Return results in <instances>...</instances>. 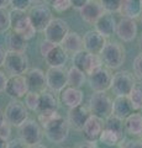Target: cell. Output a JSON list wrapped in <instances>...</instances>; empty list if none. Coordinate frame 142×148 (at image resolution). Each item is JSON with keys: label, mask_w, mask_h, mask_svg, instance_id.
Listing matches in <instances>:
<instances>
[{"label": "cell", "mask_w": 142, "mask_h": 148, "mask_svg": "<svg viewBox=\"0 0 142 148\" xmlns=\"http://www.w3.org/2000/svg\"><path fill=\"white\" fill-rule=\"evenodd\" d=\"M10 29V18L6 9H0V34H4Z\"/></svg>", "instance_id": "8d00e7d4"}, {"label": "cell", "mask_w": 142, "mask_h": 148, "mask_svg": "<svg viewBox=\"0 0 142 148\" xmlns=\"http://www.w3.org/2000/svg\"><path fill=\"white\" fill-rule=\"evenodd\" d=\"M46 1H47V3H51V1H52V0H46Z\"/></svg>", "instance_id": "9f6ffc18"}, {"label": "cell", "mask_w": 142, "mask_h": 148, "mask_svg": "<svg viewBox=\"0 0 142 148\" xmlns=\"http://www.w3.org/2000/svg\"><path fill=\"white\" fill-rule=\"evenodd\" d=\"M137 32H139V26H137L136 18L122 16L119 22H116L115 34L123 42L134 41L137 36Z\"/></svg>", "instance_id": "4fadbf2b"}, {"label": "cell", "mask_w": 142, "mask_h": 148, "mask_svg": "<svg viewBox=\"0 0 142 148\" xmlns=\"http://www.w3.org/2000/svg\"><path fill=\"white\" fill-rule=\"evenodd\" d=\"M90 111L89 109H86L83 105H78L74 106V108H71L69 111H68V125L69 127L74 128L75 131H82L84 123L86 122V120L90 116Z\"/></svg>", "instance_id": "2e32d148"}, {"label": "cell", "mask_w": 142, "mask_h": 148, "mask_svg": "<svg viewBox=\"0 0 142 148\" xmlns=\"http://www.w3.org/2000/svg\"><path fill=\"white\" fill-rule=\"evenodd\" d=\"M45 38L52 42L54 45H59L66 37V35L69 32V26L63 18L59 17H52V20L48 22L43 30Z\"/></svg>", "instance_id": "30bf717a"}, {"label": "cell", "mask_w": 142, "mask_h": 148, "mask_svg": "<svg viewBox=\"0 0 142 148\" xmlns=\"http://www.w3.org/2000/svg\"><path fill=\"white\" fill-rule=\"evenodd\" d=\"M31 4H40V3H42L43 0H30Z\"/></svg>", "instance_id": "db71d44e"}, {"label": "cell", "mask_w": 142, "mask_h": 148, "mask_svg": "<svg viewBox=\"0 0 142 148\" xmlns=\"http://www.w3.org/2000/svg\"><path fill=\"white\" fill-rule=\"evenodd\" d=\"M85 79H86L85 74L75 67H72L69 71L67 72V85L68 86L78 88V89H79V88L84 84Z\"/></svg>", "instance_id": "f1b7e54d"}, {"label": "cell", "mask_w": 142, "mask_h": 148, "mask_svg": "<svg viewBox=\"0 0 142 148\" xmlns=\"http://www.w3.org/2000/svg\"><path fill=\"white\" fill-rule=\"evenodd\" d=\"M45 135L51 142L53 143H62L67 140L69 135V125L67 120L63 119L61 115L54 120H52L49 123H47L43 127Z\"/></svg>", "instance_id": "8992f818"}, {"label": "cell", "mask_w": 142, "mask_h": 148, "mask_svg": "<svg viewBox=\"0 0 142 148\" xmlns=\"http://www.w3.org/2000/svg\"><path fill=\"white\" fill-rule=\"evenodd\" d=\"M4 116L8 123H10L14 127H19L26 119H29V110L20 100L12 99L4 111Z\"/></svg>", "instance_id": "52a82bcc"}, {"label": "cell", "mask_w": 142, "mask_h": 148, "mask_svg": "<svg viewBox=\"0 0 142 148\" xmlns=\"http://www.w3.org/2000/svg\"><path fill=\"white\" fill-rule=\"evenodd\" d=\"M54 46V43H52V42H49V41H47V40H45L42 43H41V46H40V53H41V56L45 58L46 57V54H47L49 51H51V48Z\"/></svg>", "instance_id": "60d3db41"}, {"label": "cell", "mask_w": 142, "mask_h": 148, "mask_svg": "<svg viewBox=\"0 0 142 148\" xmlns=\"http://www.w3.org/2000/svg\"><path fill=\"white\" fill-rule=\"evenodd\" d=\"M99 141L102 142L104 146H116V145H121L122 143L123 136L111 131V130L103 128V131L99 136Z\"/></svg>", "instance_id": "f546056e"}, {"label": "cell", "mask_w": 142, "mask_h": 148, "mask_svg": "<svg viewBox=\"0 0 142 148\" xmlns=\"http://www.w3.org/2000/svg\"><path fill=\"white\" fill-rule=\"evenodd\" d=\"M123 148H142V140L141 141H129Z\"/></svg>", "instance_id": "f6af8a7d"}, {"label": "cell", "mask_w": 142, "mask_h": 148, "mask_svg": "<svg viewBox=\"0 0 142 148\" xmlns=\"http://www.w3.org/2000/svg\"><path fill=\"white\" fill-rule=\"evenodd\" d=\"M129 99L132 108H134V111L140 110L142 108V82L135 83L131 92L129 94Z\"/></svg>", "instance_id": "d6a6232c"}, {"label": "cell", "mask_w": 142, "mask_h": 148, "mask_svg": "<svg viewBox=\"0 0 142 148\" xmlns=\"http://www.w3.org/2000/svg\"><path fill=\"white\" fill-rule=\"evenodd\" d=\"M119 12L122 16L137 18L142 14V3L141 0H121V5Z\"/></svg>", "instance_id": "4316f807"}, {"label": "cell", "mask_w": 142, "mask_h": 148, "mask_svg": "<svg viewBox=\"0 0 142 148\" xmlns=\"http://www.w3.org/2000/svg\"><path fill=\"white\" fill-rule=\"evenodd\" d=\"M9 18H10V27L12 31L21 35L26 41H30L36 36L37 31L31 25L29 15L25 11L12 9L11 11H9Z\"/></svg>", "instance_id": "7a4b0ae2"}, {"label": "cell", "mask_w": 142, "mask_h": 148, "mask_svg": "<svg viewBox=\"0 0 142 148\" xmlns=\"http://www.w3.org/2000/svg\"><path fill=\"white\" fill-rule=\"evenodd\" d=\"M73 67L78 68L84 74H90L91 72L103 67V62L99 54L90 53L84 48L73 54Z\"/></svg>", "instance_id": "277c9868"}, {"label": "cell", "mask_w": 142, "mask_h": 148, "mask_svg": "<svg viewBox=\"0 0 142 148\" xmlns=\"http://www.w3.org/2000/svg\"><path fill=\"white\" fill-rule=\"evenodd\" d=\"M140 137H141V138H142V133H141V136H140Z\"/></svg>", "instance_id": "680465c9"}, {"label": "cell", "mask_w": 142, "mask_h": 148, "mask_svg": "<svg viewBox=\"0 0 142 148\" xmlns=\"http://www.w3.org/2000/svg\"><path fill=\"white\" fill-rule=\"evenodd\" d=\"M58 109V103L54 95L48 91H42L40 94V103L37 108L38 115H45V114H52Z\"/></svg>", "instance_id": "484cf974"}, {"label": "cell", "mask_w": 142, "mask_h": 148, "mask_svg": "<svg viewBox=\"0 0 142 148\" xmlns=\"http://www.w3.org/2000/svg\"><path fill=\"white\" fill-rule=\"evenodd\" d=\"M20 140H22L27 146L36 145L42 141V128L40 123L32 119H26L19 126Z\"/></svg>", "instance_id": "9c48e42d"}, {"label": "cell", "mask_w": 142, "mask_h": 148, "mask_svg": "<svg viewBox=\"0 0 142 148\" xmlns=\"http://www.w3.org/2000/svg\"><path fill=\"white\" fill-rule=\"evenodd\" d=\"M25 98V106L27 110L31 111H36L38 108V103H40V92H35V91H29L27 94L24 96Z\"/></svg>", "instance_id": "836d02e7"}, {"label": "cell", "mask_w": 142, "mask_h": 148, "mask_svg": "<svg viewBox=\"0 0 142 148\" xmlns=\"http://www.w3.org/2000/svg\"><path fill=\"white\" fill-rule=\"evenodd\" d=\"M104 120L99 119L94 115H90L86 120V122L84 123L83 128H82V132L85 137V140L88 142H97L99 140V136L102 133L103 128H104Z\"/></svg>", "instance_id": "ac0fdd59"}, {"label": "cell", "mask_w": 142, "mask_h": 148, "mask_svg": "<svg viewBox=\"0 0 142 148\" xmlns=\"http://www.w3.org/2000/svg\"><path fill=\"white\" fill-rule=\"evenodd\" d=\"M25 79L29 86V91L42 92L46 90V75L38 68H31L25 72Z\"/></svg>", "instance_id": "e0dca14e"}, {"label": "cell", "mask_w": 142, "mask_h": 148, "mask_svg": "<svg viewBox=\"0 0 142 148\" xmlns=\"http://www.w3.org/2000/svg\"><path fill=\"white\" fill-rule=\"evenodd\" d=\"M105 43H106L105 37L100 35L97 30L88 31L83 37V48L94 54H99Z\"/></svg>", "instance_id": "d6986e66"}, {"label": "cell", "mask_w": 142, "mask_h": 148, "mask_svg": "<svg viewBox=\"0 0 142 148\" xmlns=\"http://www.w3.org/2000/svg\"><path fill=\"white\" fill-rule=\"evenodd\" d=\"M88 83L93 91H106L111 86L113 74L108 68H99L88 74Z\"/></svg>", "instance_id": "8fae6325"}, {"label": "cell", "mask_w": 142, "mask_h": 148, "mask_svg": "<svg viewBox=\"0 0 142 148\" xmlns=\"http://www.w3.org/2000/svg\"><path fill=\"white\" fill-rule=\"evenodd\" d=\"M11 127L12 126L10 123H8L6 121L4 122L1 126H0V137L9 141V138H10V136H11Z\"/></svg>", "instance_id": "ab89813d"}, {"label": "cell", "mask_w": 142, "mask_h": 148, "mask_svg": "<svg viewBox=\"0 0 142 148\" xmlns=\"http://www.w3.org/2000/svg\"><path fill=\"white\" fill-rule=\"evenodd\" d=\"M123 128L130 136H141L142 133V117L140 112H132L123 120Z\"/></svg>", "instance_id": "83f0119b"}, {"label": "cell", "mask_w": 142, "mask_h": 148, "mask_svg": "<svg viewBox=\"0 0 142 148\" xmlns=\"http://www.w3.org/2000/svg\"><path fill=\"white\" fill-rule=\"evenodd\" d=\"M140 115H141V117H142V108L140 109Z\"/></svg>", "instance_id": "11a10c76"}, {"label": "cell", "mask_w": 142, "mask_h": 148, "mask_svg": "<svg viewBox=\"0 0 142 148\" xmlns=\"http://www.w3.org/2000/svg\"><path fill=\"white\" fill-rule=\"evenodd\" d=\"M135 77L127 71H120L113 75L110 89L116 96H129L135 85Z\"/></svg>", "instance_id": "ba28073f"}, {"label": "cell", "mask_w": 142, "mask_h": 148, "mask_svg": "<svg viewBox=\"0 0 142 148\" xmlns=\"http://www.w3.org/2000/svg\"><path fill=\"white\" fill-rule=\"evenodd\" d=\"M89 111L94 116L105 120L113 112V100L105 91H94L89 100Z\"/></svg>", "instance_id": "3957f363"}, {"label": "cell", "mask_w": 142, "mask_h": 148, "mask_svg": "<svg viewBox=\"0 0 142 148\" xmlns=\"http://www.w3.org/2000/svg\"><path fill=\"white\" fill-rule=\"evenodd\" d=\"M3 67L11 75H20L25 74L29 69V58L25 52H16V51H8L5 53V61Z\"/></svg>", "instance_id": "5b68a950"}, {"label": "cell", "mask_w": 142, "mask_h": 148, "mask_svg": "<svg viewBox=\"0 0 142 148\" xmlns=\"http://www.w3.org/2000/svg\"><path fill=\"white\" fill-rule=\"evenodd\" d=\"M29 148H47V147L43 146V145H41V142H40V143H36V145H31V146H29Z\"/></svg>", "instance_id": "816d5d0a"}, {"label": "cell", "mask_w": 142, "mask_h": 148, "mask_svg": "<svg viewBox=\"0 0 142 148\" xmlns=\"http://www.w3.org/2000/svg\"><path fill=\"white\" fill-rule=\"evenodd\" d=\"M104 128H108V130H111V131L119 133V135L123 136V120L115 116V115H110L105 119V122H104Z\"/></svg>", "instance_id": "1f68e13d"}, {"label": "cell", "mask_w": 142, "mask_h": 148, "mask_svg": "<svg viewBox=\"0 0 142 148\" xmlns=\"http://www.w3.org/2000/svg\"><path fill=\"white\" fill-rule=\"evenodd\" d=\"M45 75L46 85L52 91L59 92L67 86V72L63 67H49Z\"/></svg>", "instance_id": "5bb4252c"}, {"label": "cell", "mask_w": 142, "mask_h": 148, "mask_svg": "<svg viewBox=\"0 0 142 148\" xmlns=\"http://www.w3.org/2000/svg\"><path fill=\"white\" fill-rule=\"evenodd\" d=\"M49 4L57 12H66L72 8L71 0H52Z\"/></svg>", "instance_id": "d590c367"}, {"label": "cell", "mask_w": 142, "mask_h": 148, "mask_svg": "<svg viewBox=\"0 0 142 148\" xmlns=\"http://www.w3.org/2000/svg\"><path fill=\"white\" fill-rule=\"evenodd\" d=\"M79 11H80V17L86 24L90 25H94L98 18L105 12L102 5H100V3L97 1V0H89Z\"/></svg>", "instance_id": "ffe728a7"}, {"label": "cell", "mask_w": 142, "mask_h": 148, "mask_svg": "<svg viewBox=\"0 0 142 148\" xmlns=\"http://www.w3.org/2000/svg\"><path fill=\"white\" fill-rule=\"evenodd\" d=\"M104 148H123V146H121V145H116V146H105Z\"/></svg>", "instance_id": "f5cc1de1"}, {"label": "cell", "mask_w": 142, "mask_h": 148, "mask_svg": "<svg viewBox=\"0 0 142 148\" xmlns=\"http://www.w3.org/2000/svg\"><path fill=\"white\" fill-rule=\"evenodd\" d=\"M94 25H95V30H97L100 35H103L105 38L115 34L116 20H115V17L113 16V14H110V12H104Z\"/></svg>", "instance_id": "44dd1931"}, {"label": "cell", "mask_w": 142, "mask_h": 148, "mask_svg": "<svg viewBox=\"0 0 142 148\" xmlns=\"http://www.w3.org/2000/svg\"><path fill=\"white\" fill-rule=\"evenodd\" d=\"M6 83H8V77H6L5 72L0 71V92H4V91H5Z\"/></svg>", "instance_id": "7bdbcfd3"}, {"label": "cell", "mask_w": 142, "mask_h": 148, "mask_svg": "<svg viewBox=\"0 0 142 148\" xmlns=\"http://www.w3.org/2000/svg\"><path fill=\"white\" fill-rule=\"evenodd\" d=\"M29 18L31 25L37 32H43L48 22L52 20V12L47 5H36L30 10Z\"/></svg>", "instance_id": "7c38bea8"}, {"label": "cell", "mask_w": 142, "mask_h": 148, "mask_svg": "<svg viewBox=\"0 0 142 148\" xmlns=\"http://www.w3.org/2000/svg\"><path fill=\"white\" fill-rule=\"evenodd\" d=\"M10 5L12 6V9H16V10L26 11L30 8L31 1L30 0H10Z\"/></svg>", "instance_id": "74e56055"}, {"label": "cell", "mask_w": 142, "mask_h": 148, "mask_svg": "<svg viewBox=\"0 0 142 148\" xmlns=\"http://www.w3.org/2000/svg\"><path fill=\"white\" fill-rule=\"evenodd\" d=\"M5 122V116H4V111L0 109V126Z\"/></svg>", "instance_id": "f907efd6"}, {"label": "cell", "mask_w": 142, "mask_h": 148, "mask_svg": "<svg viewBox=\"0 0 142 148\" xmlns=\"http://www.w3.org/2000/svg\"><path fill=\"white\" fill-rule=\"evenodd\" d=\"M100 59L108 69H119L125 62V48L117 42H106L100 51Z\"/></svg>", "instance_id": "6da1fadb"}, {"label": "cell", "mask_w": 142, "mask_h": 148, "mask_svg": "<svg viewBox=\"0 0 142 148\" xmlns=\"http://www.w3.org/2000/svg\"><path fill=\"white\" fill-rule=\"evenodd\" d=\"M29 92V86L25 79L24 74L20 75H11L8 78L6 88H5V94L10 96L11 99H17L20 100Z\"/></svg>", "instance_id": "9a60e30c"}, {"label": "cell", "mask_w": 142, "mask_h": 148, "mask_svg": "<svg viewBox=\"0 0 142 148\" xmlns=\"http://www.w3.org/2000/svg\"><path fill=\"white\" fill-rule=\"evenodd\" d=\"M46 62L49 67H64L68 59V53L62 48L61 45H54L51 51L46 54Z\"/></svg>", "instance_id": "d4e9b609"}, {"label": "cell", "mask_w": 142, "mask_h": 148, "mask_svg": "<svg viewBox=\"0 0 142 148\" xmlns=\"http://www.w3.org/2000/svg\"><path fill=\"white\" fill-rule=\"evenodd\" d=\"M8 46H9V51L25 52L27 48V41L21 35L12 31L8 37Z\"/></svg>", "instance_id": "4dcf8cb0"}, {"label": "cell", "mask_w": 142, "mask_h": 148, "mask_svg": "<svg viewBox=\"0 0 142 148\" xmlns=\"http://www.w3.org/2000/svg\"><path fill=\"white\" fill-rule=\"evenodd\" d=\"M134 73L135 75L142 80V53H140L134 61Z\"/></svg>", "instance_id": "f35d334b"}, {"label": "cell", "mask_w": 142, "mask_h": 148, "mask_svg": "<svg viewBox=\"0 0 142 148\" xmlns=\"http://www.w3.org/2000/svg\"><path fill=\"white\" fill-rule=\"evenodd\" d=\"M141 3H142V0H141Z\"/></svg>", "instance_id": "94428289"}, {"label": "cell", "mask_w": 142, "mask_h": 148, "mask_svg": "<svg viewBox=\"0 0 142 148\" xmlns=\"http://www.w3.org/2000/svg\"><path fill=\"white\" fill-rule=\"evenodd\" d=\"M141 47H142V40H141Z\"/></svg>", "instance_id": "6f0895ef"}, {"label": "cell", "mask_w": 142, "mask_h": 148, "mask_svg": "<svg viewBox=\"0 0 142 148\" xmlns=\"http://www.w3.org/2000/svg\"><path fill=\"white\" fill-rule=\"evenodd\" d=\"M100 5L104 9L105 12H119L120 10V5H121V0H100Z\"/></svg>", "instance_id": "e575fe53"}, {"label": "cell", "mask_w": 142, "mask_h": 148, "mask_svg": "<svg viewBox=\"0 0 142 148\" xmlns=\"http://www.w3.org/2000/svg\"><path fill=\"white\" fill-rule=\"evenodd\" d=\"M141 17H142V14H141Z\"/></svg>", "instance_id": "91938a15"}, {"label": "cell", "mask_w": 142, "mask_h": 148, "mask_svg": "<svg viewBox=\"0 0 142 148\" xmlns=\"http://www.w3.org/2000/svg\"><path fill=\"white\" fill-rule=\"evenodd\" d=\"M77 148H97L94 145V142H89V143H84V145H82L79 147H77Z\"/></svg>", "instance_id": "c3c4849f"}, {"label": "cell", "mask_w": 142, "mask_h": 148, "mask_svg": "<svg viewBox=\"0 0 142 148\" xmlns=\"http://www.w3.org/2000/svg\"><path fill=\"white\" fill-rule=\"evenodd\" d=\"M0 148H8V141L0 137Z\"/></svg>", "instance_id": "681fc988"}, {"label": "cell", "mask_w": 142, "mask_h": 148, "mask_svg": "<svg viewBox=\"0 0 142 148\" xmlns=\"http://www.w3.org/2000/svg\"><path fill=\"white\" fill-rule=\"evenodd\" d=\"M61 92V101L62 104H64L68 108H74L82 104L83 101V92L78 88H72V86H66Z\"/></svg>", "instance_id": "7402d4cb"}, {"label": "cell", "mask_w": 142, "mask_h": 148, "mask_svg": "<svg viewBox=\"0 0 142 148\" xmlns=\"http://www.w3.org/2000/svg\"><path fill=\"white\" fill-rule=\"evenodd\" d=\"M88 1L89 0H71V5H72V8L77 9V10H80Z\"/></svg>", "instance_id": "ee69618b"}, {"label": "cell", "mask_w": 142, "mask_h": 148, "mask_svg": "<svg viewBox=\"0 0 142 148\" xmlns=\"http://www.w3.org/2000/svg\"><path fill=\"white\" fill-rule=\"evenodd\" d=\"M8 148H29V146H27L22 140L17 138V140L8 141Z\"/></svg>", "instance_id": "b9f144b4"}, {"label": "cell", "mask_w": 142, "mask_h": 148, "mask_svg": "<svg viewBox=\"0 0 142 148\" xmlns=\"http://www.w3.org/2000/svg\"><path fill=\"white\" fill-rule=\"evenodd\" d=\"M62 48L69 54H74L83 49V37L77 32H68L61 43Z\"/></svg>", "instance_id": "cb8c5ba5"}, {"label": "cell", "mask_w": 142, "mask_h": 148, "mask_svg": "<svg viewBox=\"0 0 142 148\" xmlns=\"http://www.w3.org/2000/svg\"><path fill=\"white\" fill-rule=\"evenodd\" d=\"M5 51H4L1 47H0V68L3 67V64H4V61H5Z\"/></svg>", "instance_id": "bcb514c9"}, {"label": "cell", "mask_w": 142, "mask_h": 148, "mask_svg": "<svg viewBox=\"0 0 142 148\" xmlns=\"http://www.w3.org/2000/svg\"><path fill=\"white\" fill-rule=\"evenodd\" d=\"M134 112V108L130 103L129 96H116L113 101V115L125 120Z\"/></svg>", "instance_id": "603a6c76"}, {"label": "cell", "mask_w": 142, "mask_h": 148, "mask_svg": "<svg viewBox=\"0 0 142 148\" xmlns=\"http://www.w3.org/2000/svg\"><path fill=\"white\" fill-rule=\"evenodd\" d=\"M10 5V0H0V9H6Z\"/></svg>", "instance_id": "7dc6e473"}]
</instances>
